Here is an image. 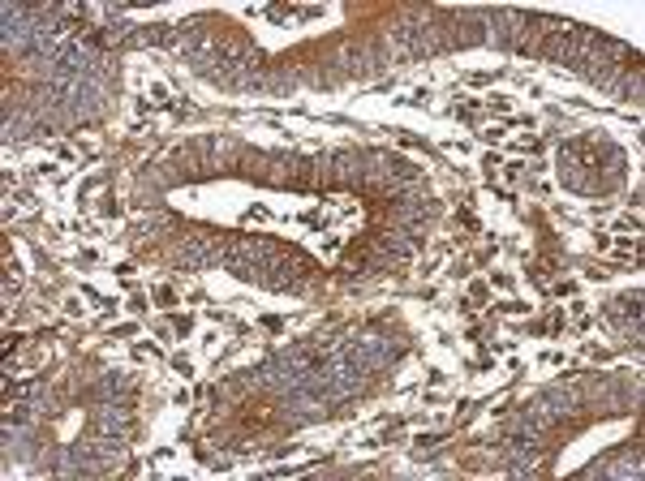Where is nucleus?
Instances as JSON below:
<instances>
[{
	"label": "nucleus",
	"instance_id": "obj_4",
	"mask_svg": "<svg viewBox=\"0 0 645 481\" xmlns=\"http://www.w3.org/2000/svg\"><path fill=\"white\" fill-rule=\"evenodd\" d=\"M220 232H211V228H190L181 237V250H177V262L181 267H207V262L220 258Z\"/></svg>",
	"mask_w": 645,
	"mask_h": 481
},
{
	"label": "nucleus",
	"instance_id": "obj_2",
	"mask_svg": "<svg viewBox=\"0 0 645 481\" xmlns=\"http://www.w3.org/2000/svg\"><path fill=\"white\" fill-rule=\"evenodd\" d=\"M344 353H349L366 374H379L400 357V344L387 331H357L353 344H344Z\"/></svg>",
	"mask_w": 645,
	"mask_h": 481
},
{
	"label": "nucleus",
	"instance_id": "obj_1",
	"mask_svg": "<svg viewBox=\"0 0 645 481\" xmlns=\"http://www.w3.org/2000/svg\"><path fill=\"white\" fill-rule=\"evenodd\" d=\"M263 284L276 288V293H310V288L319 284V267H314L306 254L284 250V254L276 258V267L263 275Z\"/></svg>",
	"mask_w": 645,
	"mask_h": 481
},
{
	"label": "nucleus",
	"instance_id": "obj_8",
	"mask_svg": "<svg viewBox=\"0 0 645 481\" xmlns=\"http://www.w3.org/2000/svg\"><path fill=\"white\" fill-rule=\"evenodd\" d=\"M99 396H104V400H129V378L125 374H104Z\"/></svg>",
	"mask_w": 645,
	"mask_h": 481
},
{
	"label": "nucleus",
	"instance_id": "obj_3",
	"mask_svg": "<svg viewBox=\"0 0 645 481\" xmlns=\"http://www.w3.org/2000/svg\"><path fill=\"white\" fill-rule=\"evenodd\" d=\"M525 22H529V13H521V9H491V13H486V43L516 52Z\"/></svg>",
	"mask_w": 645,
	"mask_h": 481
},
{
	"label": "nucleus",
	"instance_id": "obj_9",
	"mask_svg": "<svg viewBox=\"0 0 645 481\" xmlns=\"http://www.w3.org/2000/svg\"><path fill=\"white\" fill-rule=\"evenodd\" d=\"M607 473H611V477H620V473H633V477H637V473H641V451H628V456L615 460Z\"/></svg>",
	"mask_w": 645,
	"mask_h": 481
},
{
	"label": "nucleus",
	"instance_id": "obj_6",
	"mask_svg": "<svg viewBox=\"0 0 645 481\" xmlns=\"http://www.w3.org/2000/svg\"><path fill=\"white\" fill-rule=\"evenodd\" d=\"M607 318H611V323H620L628 335H633V344H641V297L637 293L633 297H615L607 305Z\"/></svg>",
	"mask_w": 645,
	"mask_h": 481
},
{
	"label": "nucleus",
	"instance_id": "obj_7",
	"mask_svg": "<svg viewBox=\"0 0 645 481\" xmlns=\"http://www.w3.org/2000/svg\"><path fill=\"white\" fill-rule=\"evenodd\" d=\"M263 86H267L271 95H289L293 86H297L293 65H276V69H267V74H263Z\"/></svg>",
	"mask_w": 645,
	"mask_h": 481
},
{
	"label": "nucleus",
	"instance_id": "obj_5",
	"mask_svg": "<svg viewBox=\"0 0 645 481\" xmlns=\"http://www.w3.org/2000/svg\"><path fill=\"white\" fill-rule=\"evenodd\" d=\"M448 26H452V48H473V43H486V13H478V9L448 13Z\"/></svg>",
	"mask_w": 645,
	"mask_h": 481
}]
</instances>
